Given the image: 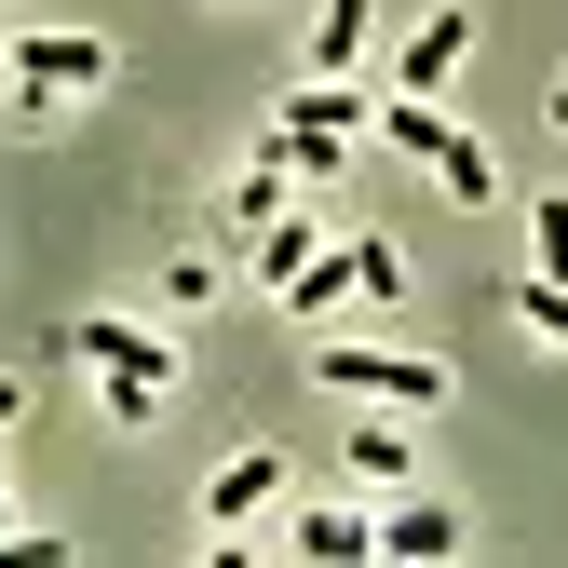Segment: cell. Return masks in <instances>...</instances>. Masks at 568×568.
Wrapping results in <instances>:
<instances>
[{"label":"cell","instance_id":"obj_1","mask_svg":"<svg viewBox=\"0 0 568 568\" xmlns=\"http://www.w3.org/2000/svg\"><path fill=\"white\" fill-rule=\"evenodd\" d=\"M271 298L298 312V325H338L352 298H366V312H393V298H406V257H393V244H312L298 271L271 284Z\"/></svg>","mask_w":568,"mask_h":568},{"label":"cell","instance_id":"obj_2","mask_svg":"<svg viewBox=\"0 0 568 568\" xmlns=\"http://www.w3.org/2000/svg\"><path fill=\"white\" fill-rule=\"evenodd\" d=\"M312 379L338 406H447V366L434 352H393V338H312Z\"/></svg>","mask_w":568,"mask_h":568},{"label":"cell","instance_id":"obj_3","mask_svg":"<svg viewBox=\"0 0 568 568\" xmlns=\"http://www.w3.org/2000/svg\"><path fill=\"white\" fill-rule=\"evenodd\" d=\"M379 135H393L406 163H434V176H447V203H501V163H487V135H460L434 95H379Z\"/></svg>","mask_w":568,"mask_h":568},{"label":"cell","instance_id":"obj_4","mask_svg":"<svg viewBox=\"0 0 568 568\" xmlns=\"http://www.w3.org/2000/svg\"><path fill=\"white\" fill-rule=\"evenodd\" d=\"M109 82V41L95 28H28V41H0V95L41 109V95H95Z\"/></svg>","mask_w":568,"mask_h":568},{"label":"cell","instance_id":"obj_5","mask_svg":"<svg viewBox=\"0 0 568 568\" xmlns=\"http://www.w3.org/2000/svg\"><path fill=\"white\" fill-rule=\"evenodd\" d=\"M68 352H82L95 379H122V393H176V352L150 325H122V312H68Z\"/></svg>","mask_w":568,"mask_h":568},{"label":"cell","instance_id":"obj_6","mask_svg":"<svg viewBox=\"0 0 568 568\" xmlns=\"http://www.w3.org/2000/svg\"><path fill=\"white\" fill-rule=\"evenodd\" d=\"M460 54H474V14L447 0V14H419V28H406V54H393V95H447V82H460Z\"/></svg>","mask_w":568,"mask_h":568},{"label":"cell","instance_id":"obj_7","mask_svg":"<svg viewBox=\"0 0 568 568\" xmlns=\"http://www.w3.org/2000/svg\"><path fill=\"white\" fill-rule=\"evenodd\" d=\"M271 501H284V460L244 447V460H217V487H203V528H244V515H271Z\"/></svg>","mask_w":568,"mask_h":568},{"label":"cell","instance_id":"obj_8","mask_svg":"<svg viewBox=\"0 0 568 568\" xmlns=\"http://www.w3.org/2000/svg\"><path fill=\"white\" fill-rule=\"evenodd\" d=\"M460 541H474V528H460L447 501H393V515H379V555H406V568H434V555H460Z\"/></svg>","mask_w":568,"mask_h":568},{"label":"cell","instance_id":"obj_9","mask_svg":"<svg viewBox=\"0 0 568 568\" xmlns=\"http://www.w3.org/2000/svg\"><path fill=\"white\" fill-rule=\"evenodd\" d=\"M366 28H379V0H325L312 14V82H352V68H366Z\"/></svg>","mask_w":568,"mask_h":568},{"label":"cell","instance_id":"obj_10","mask_svg":"<svg viewBox=\"0 0 568 568\" xmlns=\"http://www.w3.org/2000/svg\"><path fill=\"white\" fill-rule=\"evenodd\" d=\"M257 163H284L298 190H325V176L352 163V135H312V122H271V135H257Z\"/></svg>","mask_w":568,"mask_h":568},{"label":"cell","instance_id":"obj_11","mask_svg":"<svg viewBox=\"0 0 568 568\" xmlns=\"http://www.w3.org/2000/svg\"><path fill=\"white\" fill-rule=\"evenodd\" d=\"M366 109H379V95H352V82H298V95H284L271 122H312V135H352Z\"/></svg>","mask_w":568,"mask_h":568},{"label":"cell","instance_id":"obj_12","mask_svg":"<svg viewBox=\"0 0 568 568\" xmlns=\"http://www.w3.org/2000/svg\"><path fill=\"white\" fill-rule=\"evenodd\" d=\"M406 419H352V474H366V487H406Z\"/></svg>","mask_w":568,"mask_h":568},{"label":"cell","instance_id":"obj_13","mask_svg":"<svg viewBox=\"0 0 568 568\" xmlns=\"http://www.w3.org/2000/svg\"><path fill=\"white\" fill-rule=\"evenodd\" d=\"M298 555L352 568V555H379V515H298Z\"/></svg>","mask_w":568,"mask_h":568},{"label":"cell","instance_id":"obj_14","mask_svg":"<svg viewBox=\"0 0 568 568\" xmlns=\"http://www.w3.org/2000/svg\"><path fill=\"white\" fill-rule=\"evenodd\" d=\"M312 244H325V231L298 217V203H271V217H257V271H271V284H284V271H298Z\"/></svg>","mask_w":568,"mask_h":568},{"label":"cell","instance_id":"obj_15","mask_svg":"<svg viewBox=\"0 0 568 568\" xmlns=\"http://www.w3.org/2000/svg\"><path fill=\"white\" fill-rule=\"evenodd\" d=\"M515 312H528V338H555V352H568V284H555V271H528V284H515Z\"/></svg>","mask_w":568,"mask_h":568},{"label":"cell","instance_id":"obj_16","mask_svg":"<svg viewBox=\"0 0 568 568\" xmlns=\"http://www.w3.org/2000/svg\"><path fill=\"white\" fill-rule=\"evenodd\" d=\"M528 271L568 284V203H528Z\"/></svg>","mask_w":568,"mask_h":568},{"label":"cell","instance_id":"obj_17","mask_svg":"<svg viewBox=\"0 0 568 568\" xmlns=\"http://www.w3.org/2000/svg\"><path fill=\"white\" fill-rule=\"evenodd\" d=\"M0 419H28V379H0Z\"/></svg>","mask_w":568,"mask_h":568},{"label":"cell","instance_id":"obj_18","mask_svg":"<svg viewBox=\"0 0 568 568\" xmlns=\"http://www.w3.org/2000/svg\"><path fill=\"white\" fill-rule=\"evenodd\" d=\"M541 109H555V135H568V82H555V95H541Z\"/></svg>","mask_w":568,"mask_h":568},{"label":"cell","instance_id":"obj_19","mask_svg":"<svg viewBox=\"0 0 568 568\" xmlns=\"http://www.w3.org/2000/svg\"><path fill=\"white\" fill-rule=\"evenodd\" d=\"M231 14H244V0H231Z\"/></svg>","mask_w":568,"mask_h":568}]
</instances>
